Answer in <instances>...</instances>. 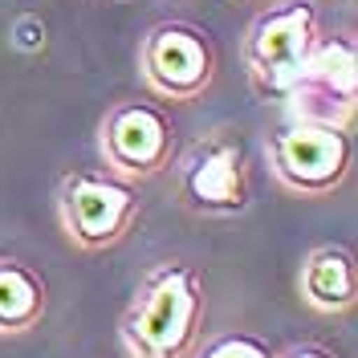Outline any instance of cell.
<instances>
[{
    "label": "cell",
    "instance_id": "6da1fadb",
    "mask_svg": "<svg viewBox=\"0 0 358 358\" xmlns=\"http://www.w3.org/2000/svg\"><path fill=\"white\" fill-rule=\"evenodd\" d=\"M203 313L200 281L187 265H163L147 277L122 322L134 358H183Z\"/></svg>",
    "mask_w": 358,
    "mask_h": 358
},
{
    "label": "cell",
    "instance_id": "9c48e42d",
    "mask_svg": "<svg viewBox=\"0 0 358 358\" xmlns=\"http://www.w3.org/2000/svg\"><path fill=\"white\" fill-rule=\"evenodd\" d=\"M45 313V285L21 261H0V330L21 334Z\"/></svg>",
    "mask_w": 358,
    "mask_h": 358
},
{
    "label": "cell",
    "instance_id": "8992f818",
    "mask_svg": "<svg viewBox=\"0 0 358 358\" xmlns=\"http://www.w3.org/2000/svg\"><path fill=\"white\" fill-rule=\"evenodd\" d=\"M183 192L187 200L203 208V212H232V208H245V159L241 147H208L192 159L187 176H183Z\"/></svg>",
    "mask_w": 358,
    "mask_h": 358
},
{
    "label": "cell",
    "instance_id": "277c9868",
    "mask_svg": "<svg viewBox=\"0 0 358 358\" xmlns=\"http://www.w3.org/2000/svg\"><path fill=\"white\" fill-rule=\"evenodd\" d=\"M310 49H313V13L306 4L273 13L268 21L257 24V37H252V49H248L257 82L273 94H293L306 78Z\"/></svg>",
    "mask_w": 358,
    "mask_h": 358
},
{
    "label": "cell",
    "instance_id": "ba28073f",
    "mask_svg": "<svg viewBox=\"0 0 358 358\" xmlns=\"http://www.w3.org/2000/svg\"><path fill=\"white\" fill-rule=\"evenodd\" d=\"M301 297L313 310L338 313L355 306V261L346 248H317L301 265Z\"/></svg>",
    "mask_w": 358,
    "mask_h": 358
},
{
    "label": "cell",
    "instance_id": "7a4b0ae2",
    "mask_svg": "<svg viewBox=\"0 0 358 358\" xmlns=\"http://www.w3.org/2000/svg\"><path fill=\"white\" fill-rule=\"evenodd\" d=\"M273 171L293 192L322 196L350 171V138L342 127L326 122H297L277 134L273 143Z\"/></svg>",
    "mask_w": 358,
    "mask_h": 358
},
{
    "label": "cell",
    "instance_id": "5b68a950",
    "mask_svg": "<svg viewBox=\"0 0 358 358\" xmlns=\"http://www.w3.org/2000/svg\"><path fill=\"white\" fill-rule=\"evenodd\" d=\"M106 159L122 176H155L171 159V127L151 106H122L106 122Z\"/></svg>",
    "mask_w": 358,
    "mask_h": 358
},
{
    "label": "cell",
    "instance_id": "7c38bea8",
    "mask_svg": "<svg viewBox=\"0 0 358 358\" xmlns=\"http://www.w3.org/2000/svg\"><path fill=\"white\" fill-rule=\"evenodd\" d=\"M281 358H330V355H322V350H310V346H297V350H289V355H281Z\"/></svg>",
    "mask_w": 358,
    "mask_h": 358
},
{
    "label": "cell",
    "instance_id": "3957f363",
    "mask_svg": "<svg viewBox=\"0 0 358 358\" xmlns=\"http://www.w3.org/2000/svg\"><path fill=\"white\" fill-rule=\"evenodd\" d=\"M134 216V192L131 183L110 176H78L62 187V224L82 248L114 245Z\"/></svg>",
    "mask_w": 358,
    "mask_h": 358
},
{
    "label": "cell",
    "instance_id": "30bf717a",
    "mask_svg": "<svg viewBox=\"0 0 358 358\" xmlns=\"http://www.w3.org/2000/svg\"><path fill=\"white\" fill-rule=\"evenodd\" d=\"M306 82L350 102L355 98V49L346 41H326V45H317V49H310L301 86Z\"/></svg>",
    "mask_w": 358,
    "mask_h": 358
},
{
    "label": "cell",
    "instance_id": "52a82bcc",
    "mask_svg": "<svg viewBox=\"0 0 358 358\" xmlns=\"http://www.w3.org/2000/svg\"><path fill=\"white\" fill-rule=\"evenodd\" d=\"M208 49L196 33L183 29H159L155 41L147 45V73L167 94H196L208 82Z\"/></svg>",
    "mask_w": 358,
    "mask_h": 358
},
{
    "label": "cell",
    "instance_id": "8fae6325",
    "mask_svg": "<svg viewBox=\"0 0 358 358\" xmlns=\"http://www.w3.org/2000/svg\"><path fill=\"white\" fill-rule=\"evenodd\" d=\"M200 358H273V350L252 334H228V338H216Z\"/></svg>",
    "mask_w": 358,
    "mask_h": 358
}]
</instances>
